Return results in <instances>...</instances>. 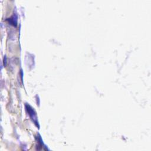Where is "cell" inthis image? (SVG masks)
<instances>
[{
    "label": "cell",
    "instance_id": "1",
    "mask_svg": "<svg viewBox=\"0 0 151 151\" xmlns=\"http://www.w3.org/2000/svg\"><path fill=\"white\" fill-rule=\"evenodd\" d=\"M25 109L26 110H27L30 117L32 119L33 122H34V123L37 126H38V122H37V116H36V113H35L34 109H32V108L29 106V105H28V104H25Z\"/></svg>",
    "mask_w": 151,
    "mask_h": 151
}]
</instances>
